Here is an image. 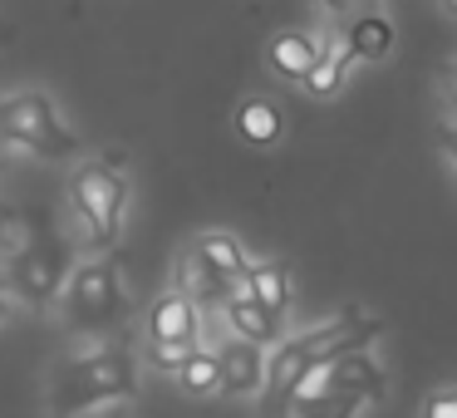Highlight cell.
Segmentation results:
<instances>
[{
  "label": "cell",
  "mask_w": 457,
  "mask_h": 418,
  "mask_svg": "<svg viewBox=\"0 0 457 418\" xmlns=\"http://www.w3.org/2000/svg\"><path fill=\"white\" fill-rule=\"evenodd\" d=\"M329 11H349V5H354V0H325Z\"/></svg>",
  "instance_id": "21"
},
{
  "label": "cell",
  "mask_w": 457,
  "mask_h": 418,
  "mask_svg": "<svg viewBox=\"0 0 457 418\" xmlns=\"http://www.w3.org/2000/svg\"><path fill=\"white\" fill-rule=\"evenodd\" d=\"M138 394V359L123 345H99L74 355L50 379V418H84L94 408L129 404Z\"/></svg>",
  "instance_id": "1"
},
{
  "label": "cell",
  "mask_w": 457,
  "mask_h": 418,
  "mask_svg": "<svg viewBox=\"0 0 457 418\" xmlns=\"http://www.w3.org/2000/svg\"><path fill=\"white\" fill-rule=\"evenodd\" d=\"M192 349H197V345H148V349H143V359H148L158 374H178V364L192 355Z\"/></svg>",
  "instance_id": "18"
},
{
  "label": "cell",
  "mask_w": 457,
  "mask_h": 418,
  "mask_svg": "<svg viewBox=\"0 0 457 418\" xmlns=\"http://www.w3.org/2000/svg\"><path fill=\"white\" fill-rule=\"evenodd\" d=\"M359 408H364V398L345 394V389H325L305 404H290V418H359Z\"/></svg>",
  "instance_id": "17"
},
{
  "label": "cell",
  "mask_w": 457,
  "mask_h": 418,
  "mask_svg": "<svg viewBox=\"0 0 457 418\" xmlns=\"http://www.w3.org/2000/svg\"><path fill=\"white\" fill-rule=\"evenodd\" d=\"M178 389L182 394H192V398H207V394H217V355H212V349H192L187 359H182L178 364Z\"/></svg>",
  "instance_id": "16"
},
{
  "label": "cell",
  "mask_w": 457,
  "mask_h": 418,
  "mask_svg": "<svg viewBox=\"0 0 457 418\" xmlns=\"http://www.w3.org/2000/svg\"><path fill=\"white\" fill-rule=\"evenodd\" d=\"M187 251L212 271V276L227 280V286H237V280L246 276V266H251V251L241 247L237 231H202V237H192Z\"/></svg>",
  "instance_id": "14"
},
{
  "label": "cell",
  "mask_w": 457,
  "mask_h": 418,
  "mask_svg": "<svg viewBox=\"0 0 457 418\" xmlns=\"http://www.w3.org/2000/svg\"><path fill=\"white\" fill-rule=\"evenodd\" d=\"M423 418H457V389H433L423 404Z\"/></svg>",
  "instance_id": "19"
},
{
  "label": "cell",
  "mask_w": 457,
  "mask_h": 418,
  "mask_svg": "<svg viewBox=\"0 0 457 418\" xmlns=\"http://www.w3.org/2000/svg\"><path fill=\"white\" fill-rule=\"evenodd\" d=\"M197 335H202V305L182 290H162L143 315L148 345H197Z\"/></svg>",
  "instance_id": "6"
},
{
  "label": "cell",
  "mask_w": 457,
  "mask_h": 418,
  "mask_svg": "<svg viewBox=\"0 0 457 418\" xmlns=\"http://www.w3.org/2000/svg\"><path fill=\"white\" fill-rule=\"evenodd\" d=\"M11 290L25 300V305H54L64 290V251L54 241H35V247H21L11 256Z\"/></svg>",
  "instance_id": "5"
},
{
  "label": "cell",
  "mask_w": 457,
  "mask_h": 418,
  "mask_svg": "<svg viewBox=\"0 0 457 418\" xmlns=\"http://www.w3.org/2000/svg\"><path fill=\"white\" fill-rule=\"evenodd\" d=\"M221 320H227L231 335L246 339V345H256V349H270L280 335H286V320L266 315V310H261V305H256V300H251L241 286H231V296L221 300Z\"/></svg>",
  "instance_id": "8"
},
{
  "label": "cell",
  "mask_w": 457,
  "mask_h": 418,
  "mask_svg": "<svg viewBox=\"0 0 457 418\" xmlns=\"http://www.w3.org/2000/svg\"><path fill=\"white\" fill-rule=\"evenodd\" d=\"M320 40H325V35H315V30H280V35H270L266 40L270 74H280V79H290V84H305L310 64H315V54H320Z\"/></svg>",
  "instance_id": "11"
},
{
  "label": "cell",
  "mask_w": 457,
  "mask_h": 418,
  "mask_svg": "<svg viewBox=\"0 0 457 418\" xmlns=\"http://www.w3.org/2000/svg\"><path fill=\"white\" fill-rule=\"evenodd\" d=\"M241 290H246L251 300H256L266 315L286 320L290 315V300H295V286H290V266L286 261H251L246 276L237 280Z\"/></svg>",
  "instance_id": "10"
},
{
  "label": "cell",
  "mask_w": 457,
  "mask_h": 418,
  "mask_svg": "<svg viewBox=\"0 0 457 418\" xmlns=\"http://www.w3.org/2000/svg\"><path fill=\"white\" fill-rule=\"evenodd\" d=\"M212 355H217V389L221 394H231V398L261 394V384H266V349H256V345L231 335V339H221Z\"/></svg>",
  "instance_id": "7"
},
{
  "label": "cell",
  "mask_w": 457,
  "mask_h": 418,
  "mask_svg": "<svg viewBox=\"0 0 457 418\" xmlns=\"http://www.w3.org/2000/svg\"><path fill=\"white\" fill-rule=\"evenodd\" d=\"M437 11H443V15H453V11H457V0H437Z\"/></svg>",
  "instance_id": "22"
},
{
  "label": "cell",
  "mask_w": 457,
  "mask_h": 418,
  "mask_svg": "<svg viewBox=\"0 0 457 418\" xmlns=\"http://www.w3.org/2000/svg\"><path fill=\"white\" fill-rule=\"evenodd\" d=\"M349 70H354V54L345 50V40H339V35H325L315 64H310V74H305V89L315 94V99H329V94L345 89Z\"/></svg>",
  "instance_id": "15"
},
{
  "label": "cell",
  "mask_w": 457,
  "mask_h": 418,
  "mask_svg": "<svg viewBox=\"0 0 457 418\" xmlns=\"http://www.w3.org/2000/svg\"><path fill=\"white\" fill-rule=\"evenodd\" d=\"M329 389H345V394L364 398V404H384L388 398V374L378 369V359L369 349H349V355H335V379Z\"/></svg>",
  "instance_id": "12"
},
{
  "label": "cell",
  "mask_w": 457,
  "mask_h": 418,
  "mask_svg": "<svg viewBox=\"0 0 457 418\" xmlns=\"http://www.w3.org/2000/svg\"><path fill=\"white\" fill-rule=\"evenodd\" d=\"M0 143L35 153V158H50V163H64L79 153L74 129L54 113V99L40 89H21L0 99Z\"/></svg>",
  "instance_id": "2"
},
{
  "label": "cell",
  "mask_w": 457,
  "mask_h": 418,
  "mask_svg": "<svg viewBox=\"0 0 457 418\" xmlns=\"http://www.w3.org/2000/svg\"><path fill=\"white\" fill-rule=\"evenodd\" d=\"M64 320L70 330L79 335H94V330H109L113 320L123 315V280H119V266L109 256H89L64 276Z\"/></svg>",
  "instance_id": "4"
},
{
  "label": "cell",
  "mask_w": 457,
  "mask_h": 418,
  "mask_svg": "<svg viewBox=\"0 0 457 418\" xmlns=\"http://www.w3.org/2000/svg\"><path fill=\"white\" fill-rule=\"evenodd\" d=\"M64 188H70V207L79 217L84 237L109 251L123 237V222H129V178L109 163H79Z\"/></svg>",
  "instance_id": "3"
},
{
  "label": "cell",
  "mask_w": 457,
  "mask_h": 418,
  "mask_svg": "<svg viewBox=\"0 0 457 418\" xmlns=\"http://www.w3.org/2000/svg\"><path fill=\"white\" fill-rule=\"evenodd\" d=\"M345 40V50L354 54V64L364 60V64H384L388 54H394V45H398V30H394V21H388L384 11H364V15H354L349 21V30L339 35Z\"/></svg>",
  "instance_id": "13"
},
{
  "label": "cell",
  "mask_w": 457,
  "mask_h": 418,
  "mask_svg": "<svg viewBox=\"0 0 457 418\" xmlns=\"http://www.w3.org/2000/svg\"><path fill=\"white\" fill-rule=\"evenodd\" d=\"M5 315H11V296L0 290V325H5Z\"/></svg>",
  "instance_id": "20"
},
{
  "label": "cell",
  "mask_w": 457,
  "mask_h": 418,
  "mask_svg": "<svg viewBox=\"0 0 457 418\" xmlns=\"http://www.w3.org/2000/svg\"><path fill=\"white\" fill-rule=\"evenodd\" d=\"M231 129H237V138L246 148H276L286 138V113H280V104L270 94H246L237 104V113H231Z\"/></svg>",
  "instance_id": "9"
}]
</instances>
